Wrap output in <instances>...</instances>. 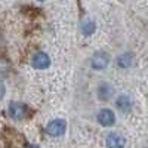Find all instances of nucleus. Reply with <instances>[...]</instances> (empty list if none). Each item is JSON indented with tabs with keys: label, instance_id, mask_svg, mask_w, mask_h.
<instances>
[{
	"label": "nucleus",
	"instance_id": "nucleus-10",
	"mask_svg": "<svg viewBox=\"0 0 148 148\" xmlns=\"http://www.w3.org/2000/svg\"><path fill=\"white\" fill-rule=\"evenodd\" d=\"M95 22L93 21H90V19H86L84 22H83V25H82V33L84 34V36H90L93 31H95Z\"/></svg>",
	"mask_w": 148,
	"mask_h": 148
},
{
	"label": "nucleus",
	"instance_id": "nucleus-8",
	"mask_svg": "<svg viewBox=\"0 0 148 148\" xmlns=\"http://www.w3.org/2000/svg\"><path fill=\"white\" fill-rule=\"evenodd\" d=\"M116 105L120 111H123V113H127V111H130L132 108V101H130V98L126 96V95H121L117 98V101H116Z\"/></svg>",
	"mask_w": 148,
	"mask_h": 148
},
{
	"label": "nucleus",
	"instance_id": "nucleus-6",
	"mask_svg": "<svg viewBox=\"0 0 148 148\" xmlns=\"http://www.w3.org/2000/svg\"><path fill=\"white\" fill-rule=\"evenodd\" d=\"M113 93H114V89H113V86L108 84V83H101L99 88H98V92H96L98 98H99L101 101H108L110 98L113 96Z\"/></svg>",
	"mask_w": 148,
	"mask_h": 148
},
{
	"label": "nucleus",
	"instance_id": "nucleus-3",
	"mask_svg": "<svg viewBox=\"0 0 148 148\" xmlns=\"http://www.w3.org/2000/svg\"><path fill=\"white\" fill-rule=\"evenodd\" d=\"M31 65L34 68H39V70H45L47 68L49 65H51V59H49V56L45 53V52H37L33 55L31 58Z\"/></svg>",
	"mask_w": 148,
	"mask_h": 148
},
{
	"label": "nucleus",
	"instance_id": "nucleus-4",
	"mask_svg": "<svg viewBox=\"0 0 148 148\" xmlns=\"http://www.w3.org/2000/svg\"><path fill=\"white\" fill-rule=\"evenodd\" d=\"M110 62V56L105 52H96L93 53L92 59H90V64L95 70H104Z\"/></svg>",
	"mask_w": 148,
	"mask_h": 148
},
{
	"label": "nucleus",
	"instance_id": "nucleus-1",
	"mask_svg": "<svg viewBox=\"0 0 148 148\" xmlns=\"http://www.w3.org/2000/svg\"><path fill=\"white\" fill-rule=\"evenodd\" d=\"M65 130H67V121L62 120V119H55V120H52V121L47 125V127H46V132L51 135V136H55V138L62 136V135L65 133Z\"/></svg>",
	"mask_w": 148,
	"mask_h": 148
},
{
	"label": "nucleus",
	"instance_id": "nucleus-7",
	"mask_svg": "<svg viewBox=\"0 0 148 148\" xmlns=\"http://www.w3.org/2000/svg\"><path fill=\"white\" fill-rule=\"evenodd\" d=\"M105 144H107L108 147L116 148V147H123V145L126 144V141H125V138H123L121 135H119V133H110L108 136H107Z\"/></svg>",
	"mask_w": 148,
	"mask_h": 148
},
{
	"label": "nucleus",
	"instance_id": "nucleus-2",
	"mask_svg": "<svg viewBox=\"0 0 148 148\" xmlns=\"http://www.w3.org/2000/svg\"><path fill=\"white\" fill-rule=\"evenodd\" d=\"M116 121V116L111 110L108 108H102L99 113H98V123L104 127H108V126H113Z\"/></svg>",
	"mask_w": 148,
	"mask_h": 148
},
{
	"label": "nucleus",
	"instance_id": "nucleus-5",
	"mask_svg": "<svg viewBox=\"0 0 148 148\" xmlns=\"http://www.w3.org/2000/svg\"><path fill=\"white\" fill-rule=\"evenodd\" d=\"M9 113H10V117L14 120H22L27 114V107L21 102H10Z\"/></svg>",
	"mask_w": 148,
	"mask_h": 148
},
{
	"label": "nucleus",
	"instance_id": "nucleus-11",
	"mask_svg": "<svg viewBox=\"0 0 148 148\" xmlns=\"http://www.w3.org/2000/svg\"><path fill=\"white\" fill-rule=\"evenodd\" d=\"M5 92H6V89H5V83L3 82H0V99L5 96Z\"/></svg>",
	"mask_w": 148,
	"mask_h": 148
},
{
	"label": "nucleus",
	"instance_id": "nucleus-9",
	"mask_svg": "<svg viewBox=\"0 0 148 148\" xmlns=\"http://www.w3.org/2000/svg\"><path fill=\"white\" fill-rule=\"evenodd\" d=\"M132 61H133L132 53L126 52V53H121V55L117 58V64H119V67L126 68V67H130V65H132Z\"/></svg>",
	"mask_w": 148,
	"mask_h": 148
},
{
	"label": "nucleus",
	"instance_id": "nucleus-12",
	"mask_svg": "<svg viewBox=\"0 0 148 148\" xmlns=\"http://www.w3.org/2000/svg\"><path fill=\"white\" fill-rule=\"evenodd\" d=\"M39 2H45V0H39Z\"/></svg>",
	"mask_w": 148,
	"mask_h": 148
}]
</instances>
